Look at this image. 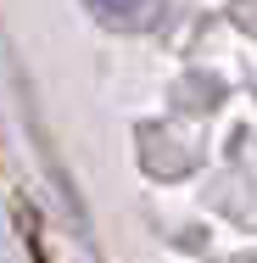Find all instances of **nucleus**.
Instances as JSON below:
<instances>
[{"label": "nucleus", "instance_id": "1", "mask_svg": "<svg viewBox=\"0 0 257 263\" xmlns=\"http://www.w3.org/2000/svg\"><path fill=\"white\" fill-rule=\"evenodd\" d=\"M101 17H112V23H146L156 11V0H90Z\"/></svg>", "mask_w": 257, "mask_h": 263}]
</instances>
